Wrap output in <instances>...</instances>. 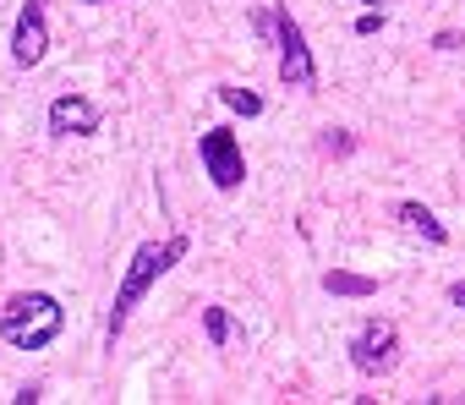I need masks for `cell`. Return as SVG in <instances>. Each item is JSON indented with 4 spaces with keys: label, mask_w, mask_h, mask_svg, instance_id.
Returning <instances> with one entry per match:
<instances>
[{
    "label": "cell",
    "mask_w": 465,
    "mask_h": 405,
    "mask_svg": "<svg viewBox=\"0 0 465 405\" xmlns=\"http://www.w3.org/2000/svg\"><path fill=\"white\" fill-rule=\"evenodd\" d=\"M192 252V242L186 236H170V242H143L137 252H132V263H126V274H121V285H115V301H110V323H104V340L115 345L121 340V329H126V318H132V307L181 263Z\"/></svg>",
    "instance_id": "6da1fadb"
},
{
    "label": "cell",
    "mask_w": 465,
    "mask_h": 405,
    "mask_svg": "<svg viewBox=\"0 0 465 405\" xmlns=\"http://www.w3.org/2000/svg\"><path fill=\"white\" fill-rule=\"evenodd\" d=\"M61 323H66V312L50 291H17L0 307V340L12 351H45L61 334Z\"/></svg>",
    "instance_id": "7a4b0ae2"
},
{
    "label": "cell",
    "mask_w": 465,
    "mask_h": 405,
    "mask_svg": "<svg viewBox=\"0 0 465 405\" xmlns=\"http://www.w3.org/2000/svg\"><path fill=\"white\" fill-rule=\"evenodd\" d=\"M351 367L361 378H383L400 367V329L389 318H367L356 334H351Z\"/></svg>",
    "instance_id": "3957f363"
},
{
    "label": "cell",
    "mask_w": 465,
    "mask_h": 405,
    "mask_svg": "<svg viewBox=\"0 0 465 405\" xmlns=\"http://www.w3.org/2000/svg\"><path fill=\"white\" fill-rule=\"evenodd\" d=\"M197 153H203V175L213 181V192H236L247 181V153L230 126H208L197 137Z\"/></svg>",
    "instance_id": "277c9868"
},
{
    "label": "cell",
    "mask_w": 465,
    "mask_h": 405,
    "mask_svg": "<svg viewBox=\"0 0 465 405\" xmlns=\"http://www.w3.org/2000/svg\"><path fill=\"white\" fill-rule=\"evenodd\" d=\"M274 50H280V77H285V88L312 94V88H318V61H312V50H307L302 23H296L285 6H280V34H274Z\"/></svg>",
    "instance_id": "5b68a950"
},
{
    "label": "cell",
    "mask_w": 465,
    "mask_h": 405,
    "mask_svg": "<svg viewBox=\"0 0 465 405\" xmlns=\"http://www.w3.org/2000/svg\"><path fill=\"white\" fill-rule=\"evenodd\" d=\"M50 55V23H45V0H28L17 12V28H12V61L28 72Z\"/></svg>",
    "instance_id": "8992f818"
},
{
    "label": "cell",
    "mask_w": 465,
    "mask_h": 405,
    "mask_svg": "<svg viewBox=\"0 0 465 405\" xmlns=\"http://www.w3.org/2000/svg\"><path fill=\"white\" fill-rule=\"evenodd\" d=\"M45 121H50L55 137H94L104 115H99V104L88 94H61V99H50V115Z\"/></svg>",
    "instance_id": "52a82bcc"
},
{
    "label": "cell",
    "mask_w": 465,
    "mask_h": 405,
    "mask_svg": "<svg viewBox=\"0 0 465 405\" xmlns=\"http://www.w3.org/2000/svg\"><path fill=\"white\" fill-rule=\"evenodd\" d=\"M394 220H400V231L421 236L427 247H449V231H443V220L427 209V202H400V209H394Z\"/></svg>",
    "instance_id": "ba28073f"
},
{
    "label": "cell",
    "mask_w": 465,
    "mask_h": 405,
    "mask_svg": "<svg viewBox=\"0 0 465 405\" xmlns=\"http://www.w3.org/2000/svg\"><path fill=\"white\" fill-rule=\"evenodd\" d=\"M323 291L329 296H345V301H367V296H378V280L372 274H351V269H329L323 274Z\"/></svg>",
    "instance_id": "9c48e42d"
},
{
    "label": "cell",
    "mask_w": 465,
    "mask_h": 405,
    "mask_svg": "<svg viewBox=\"0 0 465 405\" xmlns=\"http://www.w3.org/2000/svg\"><path fill=\"white\" fill-rule=\"evenodd\" d=\"M219 104H224V110H236V115H247V121L263 115V99H258L252 88H236V83H219Z\"/></svg>",
    "instance_id": "30bf717a"
},
{
    "label": "cell",
    "mask_w": 465,
    "mask_h": 405,
    "mask_svg": "<svg viewBox=\"0 0 465 405\" xmlns=\"http://www.w3.org/2000/svg\"><path fill=\"white\" fill-rule=\"evenodd\" d=\"M203 329H208V345H230V334H236L224 307H203Z\"/></svg>",
    "instance_id": "8fae6325"
},
{
    "label": "cell",
    "mask_w": 465,
    "mask_h": 405,
    "mask_svg": "<svg viewBox=\"0 0 465 405\" xmlns=\"http://www.w3.org/2000/svg\"><path fill=\"white\" fill-rule=\"evenodd\" d=\"M318 148H323V153H351V148H356V143H351V137H345V132H340V126H329V132H323V137H318Z\"/></svg>",
    "instance_id": "7c38bea8"
},
{
    "label": "cell",
    "mask_w": 465,
    "mask_h": 405,
    "mask_svg": "<svg viewBox=\"0 0 465 405\" xmlns=\"http://www.w3.org/2000/svg\"><path fill=\"white\" fill-rule=\"evenodd\" d=\"M378 28H383V6H367V12L356 17V34H361V39H372Z\"/></svg>",
    "instance_id": "4fadbf2b"
},
{
    "label": "cell",
    "mask_w": 465,
    "mask_h": 405,
    "mask_svg": "<svg viewBox=\"0 0 465 405\" xmlns=\"http://www.w3.org/2000/svg\"><path fill=\"white\" fill-rule=\"evenodd\" d=\"M432 50H443V55H449V50H460V34H438V39H432Z\"/></svg>",
    "instance_id": "5bb4252c"
},
{
    "label": "cell",
    "mask_w": 465,
    "mask_h": 405,
    "mask_svg": "<svg viewBox=\"0 0 465 405\" xmlns=\"http://www.w3.org/2000/svg\"><path fill=\"white\" fill-rule=\"evenodd\" d=\"M449 301H454V307L465 312V280H454V285H449Z\"/></svg>",
    "instance_id": "9a60e30c"
},
{
    "label": "cell",
    "mask_w": 465,
    "mask_h": 405,
    "mask_svg": "<svg viewBox=\"0 0 465 405\" xmlns=\"http://www.w3.org/2000/svg\"><path fill=\"white\" fill-rule=\"evenodd\" d=\"M83 6H104V0H83Z\"/></svg>",
    "instance_id": "2e32d148"
},
{
    "label": "cell",
    "mask_w": 465,
    "mask_h": 405,
    "mask_svg": "<svg viewBox=\"0 0 465 405\" xmlns=\"http://www.w3.org/2000/svg\"><path fill=\"white\" fill-rule=\"evenodd\" d=\"M361 6H383V0H361Z\"/></svg>",
    "instance_id": "e0dca14e"
}]
</instances>
